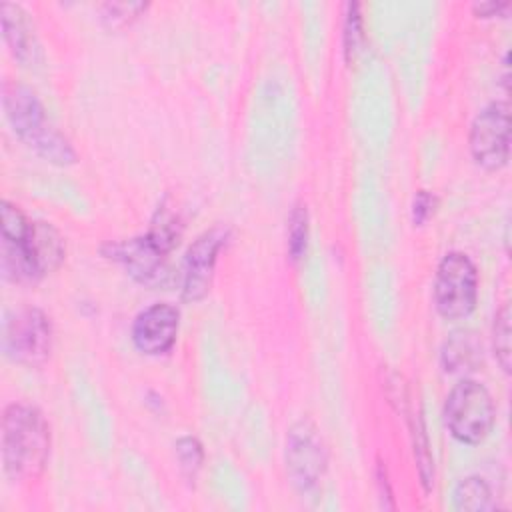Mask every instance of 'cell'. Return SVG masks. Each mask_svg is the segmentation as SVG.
I'll use <instances>...</instances> for the list:
<instances>
[{
  "label": "cell",
  "mask_w": 512,
  "mask_h": 512,
  "mask_svg": "<svg viewBox=\"0 0 512 512\" xmlns=\"http://www.w3.org/2000/svg\"><path fill=\"white\" fill-rule=\"evenodd\" d=\"M60 232L42 220H30L16 204H0V270L10 282H38L64 260Z\"/></svg>",
  "instance_id": "obj_1"
},
{
  "label": "cell",
  "mask_w": 512,
  "mask_h": 512,
  "mask_svg": "<svg viewBox=\"0 0 512 512\" xmlns=\"http://www.w3.org/2000/svg\"><path fill=\"white\" fill-rule=\"evenodd\" d=\"M50 426L30 404H10L2 416V468L14 482L36 480L48 462Z\"/></svg>",
  "instance_id": "obj_2"
},
{
  "label": "cell",
  "mask_w": 512,
  "mask_h": 512,
  "mask_svg": "<svg viewBox=\"0 0 512 512\" xmlns=\"http://www.w3.org/2000/svg\"><path fill=\"white\" fill-rule=\"evenodd\" d=\"M2 106L14 134L38 156L58 166L76 162L70 140L48 120L42 102L28 86L6 82L2 88Z\"/></svg>",
  "instance_id": "obj_3"
},
{
  "label": "cell",
  "mask_w": 512,
  "mask_h": 512,
  "mask_svg": "<svg viewBox=\"0 0 512 512\" xmlns=\"http://www.w3.org/2000/svg\"><path fill=\"white\" fill-rule=\"evenodd\" d=\"M494 418V400L484 384L464 378L448 392L444 424L458 442L468 446L484 442L494 426Z\"/></svg>",
  "instance_id": "obj_4"
},
{
  "label": "cell",
  "mask_w": 512,
  "mask_h": 512,
  "mask_svg": "<svg viewBox=\"0 0 512 512\" xmlns=\"http://www.w3.org/2000/svg\"><path fill=\"white\" fill-rule=\"evenodd\" d=\"M478 300V270L464 252H448L434 276V304L442 318H468Z\"/></svg>",
  "instance_id": "obj_5"
},
{
  "label": "cell",
  "mask_w": 512,
  "mask_h": 512,
  "mask_svg": "<svg viewBox=\"0 0 512 512\" xmlns=\"http://www.w3.org/2000/svg\"><path fill=\"white\" fill-rule=\"evenodd\" d=\"M284 464L292 486L302 494L312 492L324 478L328 468V450L312 420L302 418L288 428Z\"/></svg>",
  "instance_id": "obj_6"
},
{
  "label": "cell",
  "mask_w": 512,
  "mask_h": 512,
  "mask_svg": "<svg viewBox=\"0 0 512 512\" xmlns=\"http://www.w3.org/2000/svg\"><path fill=\"white\" fill-rule=\"evenodd\" d=\"M52 322L40 308L14 312L2 330L4 354L24 366H42L52 352Z\"/></svg>",
  "instance_id": "obj_7"
},
{
  "label": "cell",
  "mask_w": 512,
  "mask_h": 512,
  "mask_svg": "<svg viewBox=\"0 0 512 512\" xmlns=\"http://www.w3.org/2000/svg\"><path fill=\"white\" fill-rule=\"evenodd\" d=\"M102 254L114 262H120L126 272L144 286L160 288L172 282V272L168 266L170 252L148 232L144 236L108 242L102 246Z\"/></svg>",
  "instance_id": "obj_8"
},
{
  "label": "cell",
  "mask_w": 512,
  "mask_h": 512,
  "mask_svg": "<svg viewBox=\"0 0 512 512\" xmlns=\"http://www.w3.org/2000/svg\"><path fill=\"white\" fill-rule=\"evenodd\" d=\"M470 154L484 170H500L510 158V108L506 102H490L470 126Z\"/></svg>",
  "instance_id": "obj_9"
},
{
  "label": "cell",
  "mask_w": 512,
  "mask_h": 512,
  "mask_svg": "<svg viewBox=\"0 0 512 512\" xmlns=\"http://www.w3.org/2000/svg\"><path fill=\"white\" fill-rule=\"evenodd\" d=\"M224 228H210L202 232L186 250L182 266V298L186 302L202 300L210 286L218 260V252L226 242Z\"/></svg>",
  "instance_id": "obj_10"
},
{
  "label": "cell",
  "mask_w": 512,
  "mask_h": 512,
  "mask_svg": "<svg viewBox=\"0 0 512 512\" xmlns=\"http://www.w3.org/2000/svg\"><path fill=\"white\" fill-rule=\"evenodd\" d=\"M180 312L168 302H156L144 308L132 324L134 346L148 356L166 354L178 336Z\"/></svg>",
  "instance_id": "obj_11"
},
{
  "label": "cell",
  "mask_w": 512,
  "mask_h": 512,
  "mask_svg": "<svg viewBox=\"0 0 512 512\" xmlns=\"http://www.w3.org/2000/svg\"><path fill=\"white\" fill-rule=\"evenodd\" d=\"M0 20H2V36L10 52L14 54V58H18L22 64L34 62L40 52V46H38V38H36L34 22L30 20V14L18 4L2 2Z\"/></svg>",
  "instance_id": "obj_12"
},
{
  "label": "cell",
  "mask_w": 512,
  "mask_h": 512,
  "mask_svg": "<svg viewBox=\"0 0 512 512\" xmlns=\"http://www.w3.org/2000/svg\"><path fill=\"white\" fill-rule=\"evenodd\" d=\"M440 360L446 372L474 370L476 364L482 360V346L476 334L468 330H458L450 334V338L442 346Z\"/></svg>",
  "instance_id": "obj_13"
},
{
  "label": "cell",
  "mask_w": 512,
  "mask_h": 512,
  "mask_svg": "<svg viewBox=\"0 0 512 512\" xmlns=\"http://www.w3.org/2000/svg\"><path fill=\"white\" fill-rule=\"evenodd\" d=\"M454 504L458 510H494L496 502L490 486L480 476H468L460 480L454 488Z\"/></svg>",
  "instance_id": "obj_14"
},
{
  "label": "cell",
  "mask_w": 512,
  "mask_h": 512,
  "mask_svg": "<svg viewBox=\"0 0 512 512\" xmlns=\"http://www.w3.org/2000/svg\"><path fill=\"white\" fill-rule=\"evenodd\" d=\"M286 238H288V256L292 262H298L306 254L308 246V210L304 204H294L286 220Z\"/></svg>",
  "instance_id": "obj_15"
},
{
  "label": "cell",
  "mask_w": 512,
  "mask_h": 512,
  "mask_svg": "<svg viewBox=\"0 0 512 512\" xmlns=\"http://www.w3.org/2000/svg\"><path fill=\"white\" fill-rule=\"evenodd\" d=\"M492 346H494V356H496L500 368L508 374L510 372V356H512V346H510V308H508V304H502V308L494 316Z\"/></svg>",
  "instance_id": "obj_16"
},
{
  "label": "cell",
  "mask_w": 512,
  "mask_h": 512,
  "mask_svg": "<svg viewBox=\"0 0 512 512\" xmlns=\"http://www.w3.org/2000/svg\"><path fill=\"white\" fill-rule=\"evenodd\" d=\"M364 44V28L360 6L356 2L346 4V22H344V54L348 62H354Z\"/></svg>",
  "instance_id": "obj_17"
},
{
  "label": "cell",
  "mask_w": 512,
  "mask_h": 512,
  "mask_svg": "<svg viewBox=\"0 0 512 512\" xmlns=\"http://www.w3.org/2000/svg\"><path fill=\"white\" fill-rule=\"evenodd\" d=\"M176 448V458H178V464L182 468V472L194 480L196 474L200 472L202 468V462H204V450H202V444L198 442V438L194 436H182L176 440L174 444Z\"/></svg>",
  "instance_id": "obj_18"
},
{
  "label": "cell",
  "mask_w": 512,
  "mask_h": 512,
  "mask_svg": "<svg viewBox=\"0 0 512 512\" xmlns=\"http://www.w3.org/2000/svg\"><path fill=\"white\" fill-rule=\"evenodd\" d=\"M106 14L102 16L110 24H126L132 18H136L142 10H146V4L142 2H110L102 6Z\"/></svg>",
  "instance_id": "obj_19"
},
{
  "label": "cell",
  "mask_w": 512,
  "mask_h": 512,
  "mask_svg": "<svg viewBox=\"0 0 512 512\" xmlns=\"http://www.w3.org/2000/svg\"><path fill=\"white\" fill-rule=\"evenodd\" d=\"M438 206V198L434 194H430L428 190H418L412 202V222L416 226H422L434 212Z\"/></svg>",
  "instance_id": "obj_20"
},
{
  "label": "cell",
  "mask_w": 512,
  "mask_h": 512,
  "mask_svg": "<svg viewBox=\"0 0 512 512\" xmlns=\"http://www.w3.org/2000/svg\"><path fill=\"white\" fill-rule=\"evenodd\" d=\"M508 6H510L508 2H478L472 6V10L478 18H490V16L506 10Z\"/></svg>",
  "instance_id": "obj_21"
}]
</instances>
